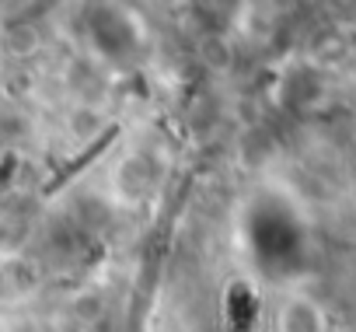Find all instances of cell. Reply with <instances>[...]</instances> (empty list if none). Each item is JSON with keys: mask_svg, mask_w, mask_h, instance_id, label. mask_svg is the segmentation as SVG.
Returning <instances> with one entry per match:
<instances>
[{"mask_svg": "<svg viewBox=\"0 0 356 332\" xmlns=\"http://www.w3.org/2000/svg\"><path fill=\"white\" fill-rule=\"evenodd\" d=\"M276 332H328V318L318 301L290 294L276 311Z\"/></svg>", "mask_w": 356, "mask_h": 332, "instance_id": "cell-1", "label": "cell"}, {"mask_svg": "<svg viewBox=\"0 0 356 332\" xmlns=\"http://www.w3.org/2000/svg\"><path fill=\"white\" fill-rule=\"evenodd\" d=\"M39 46H42V35L32 22H11L4 29V49L11 56H32Z\"/></svg>", "mask_w": 356, "mask_h": 332, "instance_id": "cell-2", "label": "cell"}]
</instances>
